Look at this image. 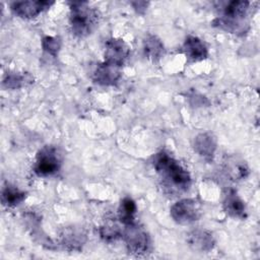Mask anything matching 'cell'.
Here are the masks:
<instances>
[{
    "label": "cell",
    "mask_w": 260,
    "mask_h": 260,
    "mask_svg": "<svg viewBox=\"0 0 260 260\" xmlns=\"http://www.w3.org/2000/svg\"><path fill=\"white\" fill-rule=\"evenodd\" d=\"M54 2L52 1H15L10 4V8L14 14L21 18H34L41 12L50 8Z\"/></svg>",
    "instance_id": "7"
},
{
    "label": "cell",
    "mask_w": 260,
    "mask_h": 260,
    "mask_svg": "<svg viewBox=\"0 0 260 260\" xmlns=\"http://www.w3.org/2000/svg\"><path fill=\"white\" fill-rule=\"evenodd\" d=\"M143 51L145 56L152 60H159L165 54V47L162 42L153 35H148L143 41Z\"/></svg>",
    "instance_id": "15"
},
{
    "label": "cell",
    "mask_w": 260,
    "mask_h": 260,
    "mask_svg": "<svg viewBox=\"0 0 260 260\" xmlns=\"http://www.w3.org/2000/svg\"><path fill=\"white\" fill-rule=\"evenodd\" d=\"M187 242L193 250L199 252H208L212 250L215 245L213 236L209 232L200 229L189 233Z\"/></svg>",
    "instance_id": "12"
},
{
    "label": "cell",
    "mask_w": 260,
    "mask_h": 260,
    "mask_svg": "<svg viewBox=\"0 0 260 260\" xmlns=\"http://www.w3.org/2000/svg\"><path fill=\"white\" fill-rule=\"evenodd\" d=\"M136 203L130 197H125L119 206V219L125 225L134 223V216L136 213Z\"/></svg>",
    "instance_id": "17"
},
{
    "label": "cell",
    "mask_w": 260,
    "mask_h": 260,
    "mask_svg": "<svg viewBox=\"0 0 260 260\" xmlns=\"http://www.w3.org/2000/svg\"><path fill=\"white\" fill-rule=\"evenodd\" d=\"M61 161V155L56 147L44 146L37 154L35 173L40 177L52 176L60 170Z\"/></svg>",
    "instance_id": "4"
},
{
    "label": "cell",
    "mask_w": 260,
    "mask_h": 260,
    "mask_svg": "<svg viewBox=\"0 0 260 260\" xmlns=\"http://www.w3.org/2000/svg\"><path fill=\"white\" fill-rule=\"evenodd\" d=\"M32 81L28 73H8L3 79V86L6 88H20Z\"/></svg>",
    "instance_id": "18"
},
{
    "label": "cell",
    "mask_w": 260,
    "mask_h": 260,
    "mask_svg": "<svg viewBox=\"0 0 260 260\" xmlns=\"http://www.w3.org/2000/svg\"><path fill=\"white\" fill-rule=\"evenodd\" d=\"M122 75V66L104 61L94 70L93 80L101 85H114Z\"/></svg>",
    "instance_id": "8"
},
{
    "label": "cell",
    "mask_w": 260,
    "mask_h": 260,
    "mask_svg": "<svg viewBox=\"0 0 260 260\" xmlns=\"http://www.w3.org/2000/svg\"><path fill=\"white\" fill-rule=\"evenodd\" d=\"M61 245L70 251L80 250L86 241V235L80 228L68 226L60 234Z\"/></svg>",
    "instance_id": "10"
},
{
    "label": "cell",
    "mask_w": 260,
    "mask_h": 260,
    "mask_svg": "<svg viewBox=\"0 0 260 260\" xmlns=\"http://www.w3.org/2000/svg\"><path fill=\"white\" fill-rule=\"evenodd\" d=\"M133 5V7L135 8V10L138 12V13H143L148 5V2H145V1H136V2H132L131 3Z\"/></svg>",
    "instance_id": "21"
},
{
    "label": "cell",
    "mask_w": 260,
    "mask_h": 260,
    "mask_svg": "<svg viewBox=\"0 0 260 260\" xmlns=\"http://www.w3.org/2000/svg\"><path fill=\"white\" fill-rule=\"evenodd\" d=\"M129 55V47L121 39H111L106 44L105 61L123 65Z\"/></svg>",
    "instance_id": "9"
},
{
    "label": "cell",
    "mask_w": 260,
    "mask_h": 260,
    "mask_svg": "<svg viewBox=\"0 0 260 260\" xmlns=\"http://www.w3.org/2000/svg\"><path fill=\"white\" fill-rule=\"evenodd\" d=\"M99 22L96 9L90 7L87 2H73L70 5L69 23L76 37L83 38L88 36Z\"/></svg>",
    "instance_id": "2"
},
{
    "label": "cell",
    "mask_w": 260,
    "mask_h": 260,
    "mask_svg": "<svg viewBox=\"0 0 260 260\" xmlns=\"http://www.w3.org/2000/svg\"><path fill=\"white\" fill-rule=\"evenodd\" d=\"M171 216L177 223L190 224L199 218L200 211L195 200L185 198L171 207Z\"/></svg>",
    "instance_id": "6"
},
{
    "label": "cell",
    "mask_w": 260,
    "mask_h": 260,
    "mask_svg": "<svg viewBox=\"0 0 260 260\" xmlns=\"http://www.w3.org/2000/svg\"><path fill=\"white\" fill-rule=\"evenodd\" d=\"M152 166L165 184L178 191H186L191 184L190 174L169 152L161 150L152 157Z\"/></svg>",
    "instance_id": "1"
},
{
    "label": "cell",
    "mask_w": 260,
    "mask_h": 260,
    "mask_svg": "<svg viewBox=\"0 0 260 260\" xmlns=\"http://www.w3.org/2000/svg\"><path fill=\"white\" fill-rule=\"evenodd\" d=\"M223 209L232 217L245 218L246 217V206L242 198L238 195L237 191L231 189L224 196Z\"/></svg>",
    "instance_id": "14"
},
{
    "label": "cell",
    "mask_w": 260,
    "mask_h": 260,
    "mask_svg": "<svg viewBox=\"0 0 260 260\" xmlns=\"http://www.w3.org/2000/svg\"><path fill=\"white\" fill-rule=\"evenodd\" d=\"M248 1H231L223 9L221 17L217 18V24L230 32H239L244 30L246 17L249 10Z\"/></svg>",
    "instance_id": "3"
},
{
    "label": "cell",
    "mask_w": 260,
    "mask_h": 260,
    "mask_svg": "<svg viewBox=\"0 0 260 260\" xmlns=\"http://www.w3.org/2000/svg\"><path fill=\"white\" fill-rule=\"evenodd\" d=\"M42 47L48 54L55 57L61 48V40L58 37L47 36L42 40Z\"/></svg>",
    "instance_id": "20"
},
{
    "label": "cell",
    "mask_w": 260,
    "mask_h": 260,
    "mask_svg": "<svg viewBox=\"0 0 260 260\" xmlns=\"http://www.w3.org/2000/svg\"><path fill=\"white\" fill-rule=\"evenodd\" d=\"M183 51L187 59L191 62L202 61L208 56L206 45L202 40L194 36H189L186 38L183 45Z\"/></svg>",
    "instance_id": "11"
},
{
    "label": "cell",
    "mask_w": 260,
    "mask_h": 260,
    "mask_svg": "<svg viewBox=\"0 0 260 260\" xmlns=\"http://www.w3.org/2000/svg\"><path fill=\"white\" fill-rule=\"evenodd\" d=\"M216 138L208 132L200 133L196 136L194 140V149L195 151L202 156L204 159L210 161L214 156L216 150Z\"/></svg>",
    "instance_id": "13"
},
{
    "label": "cell",
    "mask_w": 260,
    "mask_h": 260,
    "mask_svg": "<svg viewBox=\"0 0 260 260\" xmlns=\"http://www.w3.org/2000/svg\"><path fill=\"white\" fill-rule=\"evenodd\" d=\"M122 232L117 225H103L100 228L102 239L108 243L114 242L122 237Z\"/></svg>",
    "instance_id": "19"
},
{
    "label": "cell",
    "mask_w": 260,
    "mask_h": 260,
    "mask_svg": "<svg viewBox=\"0 0 260 260\" xmlns=\"http://www.w3.org/2000/svg\"><path fill=\"white\" fill-rule=\"evenodd\" d=\"M122 238L126 243V247L131 254L142 255L145 254L150 246L149 237L146 232L135 223L126 225L122 232Z\"/></svg>",
    "instance_id": "5"
},
{
    "label": "cell",
    "mask_w": 260,
    "mask_h": 260,
    "mask_svg": "<svg viewBox=\"0 0 260 260\" xmlns=\"http://www.w3.org/2000/svg\"><path fill=\"white\" fill-rule=\"evenodd\" d=\"M25 192L19 190L15 186L7 185L2 189L1 200L3 205L7 207H14L20 204L25 199Z\"/></svg>",
    "instance_id": "16"
}]
</instances>
